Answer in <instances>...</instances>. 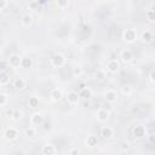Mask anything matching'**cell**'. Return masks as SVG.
I'll list each match as a JSON object with an SVG mask.
<instances>
[{
	"instance_id": "cell-9",
	"label": "cell",
	"mask_w": 155,
	"mask_h": 155,
	"mask_svg": "<svg viewBox=\"0 0 155 155\" xmlns=\"http://www.w3.org/2000/svg\"><path fill=\"white\" fill-rule=\"evenodd\" d=\"M42 153L44 154H55L56 153V148L54 146H45L42 149Z\"/></svg>"
},
{
	"instance_id": "cell-4",
	"label": "cell",
	"mask_w": 155,
	"mask_h": 155,
	"mask_svg": "<svg viewBox=\"0 0 155 155\" xmlns=\"http://www.w3.org/2000/svg\"><path fill=\"white\" fill-rule=\"evenodd\" d=\"M21 61H22L21 57H18V56H12V57L10 58V64L12 67H18L19 64H21Z\"/></svg>"
},
{
	"instance_id": "cell-14",
	"label": "cell",
	"mask_w": 155,
	"mask_h": 155,
	"mask_svg": "<svg viewBox=\"0 0 155 155\" xmlns=\"http://www.w3.org/2000/svg\"><path fill=\"white\" fill-rule=\"evenodd\" d=\"M22 22L24 25H29L32 23V16H29V15H24L22 18Z\"/></svg>"
},
{
	"instance_id": "cell-19",
	"label": "cell",
	"mask_w": 155,
	"mask_h": 155,
	"mask_svg": "<svg viewBox=\"0 0 155 155\" xmlns=\"http://www.w3.org/2000/svg\"><path fill=\"white\" fill-rule=\"evenodd\" d=\"M29 103H30V105H32L33 108H35L36 107V105H38V103H39V101L38 99H36V98H30V101H29Z\"/></svg>"
},
{
	"instance_id": "cell-23",
	"label": "cell",
	"mask_w": 155,
	"mask_h": 155,
	"mask_svg": "<svg viewBox=\"0 0 155 155\" xmlns=\"http://www.w3.org/2000/svg\"><path fill=\"white\" fill-rule=\"evenodd\" d=\"M5 5H6V0H0V9L5 7Z\"/></svg>"
},
{
	"instance_id": "cell-3",
	"label": "cell",
	"mask_w": 155,
	"mask_h": 155,
	"mask_svg": "<svg viewBox=\"0 0 155 155\" xmlns=\"http://www.w3.org/2000/svg\"><path fill=\"white\" fill-rule=\"evenodd\" d=\"M5 136H6L7 139H15L17 137V132L15 129H9V130H6Z\"/></svg>"
},
{
	"instance_id": "cell-25",
	"label": "cell",
	"mask_w": 155,
	"mask_h": 155,
	"mask_svg": "<svg viewBox=\"0 0 155 155\" xmlns=\"http://www.w3.org/2000/svg\"><path fill=\"white\" fill-rule=\"evenodd\" d=\"M57 4H58V5H61V6H63V5H66V4H67V1H66V0H58Z\"/></svg>"
},
{
	"instance_id": "cell-13",
	"label": "cell",
	"mask_w": 155,
	"mask_h": 155,
	"mask_svg": "<svg viewBox=\"0 0 155 155\" xmlns=\"http://www.w3.org/2000/svg\"><path fill=\"white\" fill-rule=\"evenodd\" d=\"M42 120V116L40 114H34L32 116V124L33 125H36V124H40Z\"/></svg>"
},
{
	"instance_id": "cell-6",
	"label": "cell",
	"mask_w": 155,
	"mask_h": 155,
	"mask_svg": "<svg viewBox=\"0 0 155 155\" xmlns=\"http://www.w3.org/2000/svg\"><path fill=\"white\" fill-rule=\"evenodd\" d=\"M105 98H107L108 102H115L116 101V93L114 91H108L107 95H105Z\"/></svg>"
},
{
	"instance_id": "cell-5",
	"label": "cell",
	"mask_w": 155,
	"mask_h": 155,
	"mask_svg": "<svg viewBox=\"0 0 155 155\" xmlns=\"http://www.w3.org/2000/svg\"><path fill=\"white\" fill-rule=\"evenodd\" d=\"M101 133H102V136L104 137V138H109V137L113 136V130H111L110 127H103Z\"/></svg>"
},
{
	"instance_id": "cell-8",
	"label": "cell",
	"mask_w": 155,
	"mask_h": 155,
	"mask_svg": "<svg viewBox=\"0 0 155 155\" xmlns=\"http://www.w3.org/2000/svg\"><path fill=\"white\" fill-rule=\"evenodd\" d=\"M124 38H125L126 41H133L135 38H136V35H135V33H133L132 30H127V32L125 33V35H124Z\"/></svg>"
},
{
	"instance_id": "cell-21",
	"label": "cell",
	"mask_w": 155,
	"mask_h": 155,
	"mask_svg": "<svg viewBox=\"0 0 155 155\" xmlns=\"http://www.w3.org/2000/svg\"><path fill=\"white\" fill-rule=\"evenodd\" d=\"M6 96L5 95H0V105H3V104H5L6 103Z\"/></svg>"
},
{
	"instance_id": "cell-11",
	"label": "cell",
	"mask_w": 155,
	"mask_h": 155,
	"mask_svg": "<svg viewBox=\"0 0 155 155\" xmlns=\"http://www.w3.org/2000/svg\"><path fill=\"white\" fill-rule=\"evenodd\" d=\"M78 98H79V96H78V93H75V92H70L69 95H68V101H69L70 103L78 102Z\"/></svg>"
},
{
	"instance_id": "cell-18",
	"label": "cell",
	"mask_w": 155,
	"mask_h": 155,
	"mask_svg": "<svg viewBox=\"0 0 155 155\" xmlns=\"http://www.w3.org/2000/svg\"><path fill=\"white\" fill-rule=\"evenodd\" d=\"M7 81H9L7 76L5 75V74H1V75H0V84H1V85H5V84H7Z\"/></svg>"
},
{
	"instance_id": "cell-22",
	"label": "cell",
	"mask_w": 155,
	"mask_h": 155,
	"mask_svg": "<svg viewBox=\"0 0 155 155\" xmlns=\"http://www.w3.org/2000/svg\"><path fill=\"white\" fill-rule=\"evenodd\" d=\"M25 133H27V135H28V136H34L35 135V131H34V129H28V130L25 131Z\"/></svg>"
},
{
	"instance_id": "cell-15",
	"label": "cell",
	"mask_w": 155,
	"mask_h": 155,
	"mask_svg": "<svg viewBox=\"0 0 155 155\" xmlns=\"http://www.w3.org/2000/svg\"><path fill=\"white\" fill-rule=\"evenodd\" d=\"M122 60L124 61H127V62L132 60V55H131L130 51H124V52H122Z\"/></svg>"
},
{
	"instance_id": "cell-20",
	"label": "cell",
	"mask_w": 155,
	"mask_h": 155,
	"mask_svg": "<svg viewBox=\"0 0 155 155\" xmlns=\"http://www.w3.org/2000/svg\"><path fill=\"white\" fill-rule=\"evenodd\" d=\"M135 135L137 137H142L143 136V129H136L135 130Z\"/></svg>"
},
{
	"instance_id": "cell-17",
	"label": "cell",
	"mask_w": 155,
	"mask_h": 155,
	"mask_svg": "<svg viewBox=\"0 0 155 155\" xmlns=\"http://www.w3.org/2000/svg\"><path fill=\"white\" fill-rule=\"evenodd\" d=\"M96 143H97V139H96L95 136H90L89 139H87V144L89 146H95Z\"/></svg>"
},
{
	"instance_id": "cell-10",
	"label": "cell",
	"mask_w": 155,
	"mask_h": 155,
	"mask_svg": "<svg viewBox=\"0 0 155 155\" xmlns=\"http://www.w3.org/2000/svg\"><path fill=\"white\" fill-rule=\"evenodd\" d=\"M15 87L18 90H22L25 87V81L23 79H17L16 81H15Z\"/></svg>"
},
{
	"instance_id": "cell-24",
	"label": "cell",
	"mask_w": 155,
	"mask_h": 155,
	"mask_svg": "<svg viewBox=\"0 0 155 155\" xmlns=\"http://www.w3.org/2000/svg\"><path fill=\"white\" fill-rule=\"evenodd\" d=\"M19 117H21V114H19L18 111H16V113H15V115H13V119H15V120H18Z\"/></svg>"
},
{
	"instance_id": "cell-1",
	"label": "cell",
	"mask_w": 155,
	"mask_h": 155,
	"mask_svg": "<svg viewBox=\"0 0 155 155\" xmlns=\"http://www.w3.org/2000/svg\"><path fill=\"white\" fill-rule=\"evenodd\" d=\"M64 63V57L62 55H56L54 58H52V64L56 67H61Z\"/></svg>"
},
{
	"instance_id": "cell-7",
	"label": "cell",
	"mask_w": 155,
	"mask_h": 155,
	"mask_svg": "<svg viewBox=\"0 0 155 155\" xmlns=\"http://www.w3.org/2000/svg\"><path fill=\"white\" fill-rule=\"evenodd\" d=\"M108 68L110 72H116L119 69V63H117L116 61H110L109 63H108Z\"/></svg>"
},
{
	"instance_id": "cell-2",
	"label": "cell",
	"mask_w": 155,
	"mask_h": 155,
	"mask_svg": "<svg viewBox=\"0 0 155 155\" xmlns=\"http://www.w3.org/2000/svg\"><path fill=\"white\" fill-rule=\"evenodd\" d=\"M97 116H98V119H99L101 121H105L108 117H109V113H108L107 110H103V109H101V110H98Z\"/></svg>"
},
{
	"instance_id": "cell-16",
	"label": "cell",
	"mask_w": 155,
	"mask_h": 155,
	"mask_svg": "<svg viewBox=\"0 0 155 155\" xmlns=\"http://www.w3.org/2000/svg\"><path fill=\"white\" fill-rule=\"evenodd\" d=\"M21 63L23 64V67L28 68V67L32 66V61H30V58H23V60L21 61Z\"/></svg>"
},
{
	"instance_id": "cell-12",
	"label": "cell",
	"mask_w": 155,
	"mask_h": 155,
	"mask_svg": "<svg viewBox=\"0 0 155 155\" xmlns=\"http://www.w3.org/2000/svg\"><path fill=\"white\" fill-rule=\"evenodd\" d=\"M51 97H52L54 101H60L61 97H62V93H61V91H58V90H54L52 93H51Z\"/></svg>"
},
{
	"instance_id": "cell-26",
	"label": "cell",
	"mask_w": 155,
	"mask_h": 155,
	"mask_svg": "<svg viewBox=\"0 0 155 155\" xmlns=\"http://www.w3.org/2000/svg\"><path fill=\"white\" fill-rule=\"evenodd\" d=\"M122 148H124V149H125V148H126V149L129 148V143H125V144L122 146Z\"/></svg>"
}]
</instances>
